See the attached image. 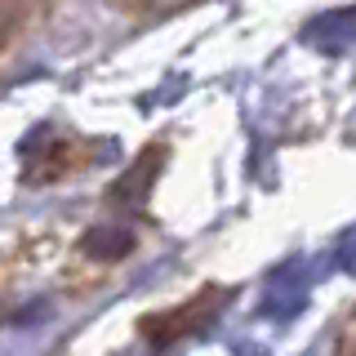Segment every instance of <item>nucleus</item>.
I'll use <instances>...</instances> for the list:
<instances>
[{
  "label": "nucleus",
  "instance_id": "obj_1",
  "mask_svg": "<svg viewBox=\"0 0 356 356\" xmlns=\"http://www.w3.org/2000/svg\"><path fill=\"white\" fill-rule=\"evenodd\" d=\"M334 356H356V316L348 321V330H343V339H339V352Z\"/></svg>",
  "mask_w": 356,
  "mask_h": 356
}]
</instances>
